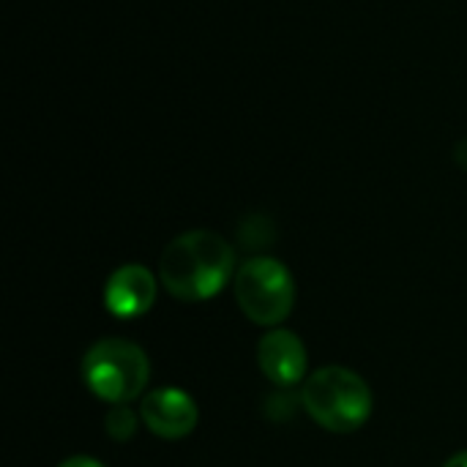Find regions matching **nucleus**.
I'll list each match as a JSON object with an SVG mask.
<instances>
[{"label": "nucleus", "mask_w": 467, "mask_h": 467, "mask_svg": "<svg viewBox=\"0 0 467 467\" xmlns=\"http://www.w3.org/2000/svg\"><path fill=\"white\" fill-rule=\"evenodd\" d=\"M167 293L181 301H208L227 287L235 274L233 246L211 233L192 230L178 235L161 254L159 263Z\"/></svg>", "instance_id": "f257e3e1"}, {"label": "nucleus", "mask_w": 467, "mask_h": 467, "mask_svg": "<svg viewBox=\"0 0 467 467\" xmlns=\"http://www.w3.org/2000/svg\"><path fill=\"white\" fill-rule=\"evenodd\" d=\"M306 413L328 432H356L372 416V389L361 375L345 367H323L306 378L304 386Z\"/></svg>", "instance_id": "f03ea898"}, {"label": "nucleus", "mask_w": 467, "mask_h": 467, "mask_svg": "<svg viewBox=\"0 0 467 467\" xmlns=\"http://www.w3.org/2000/svg\"><path fill=\"white\" fill-rule=\"evenodd\" d=\"M82 380L101 402L126 405L145 391L150 364L140 345L126 339H101L82 358Z\"/></svg>", "instance_id": "7ed1b4c3"}, {"label": "nucleus", "mask_w": 467, "mask_h": 467, "mask_svg": "<svg viewBox=\"0 0 467 467\" xmlns=\"http://www.w3.org/2000/svg\"><path fill=\"white\" fill-rule=\"evenodd\" d=\"M235 301L257 326H279L296 304V282L285 263L252 257L235 271Z\"/></svg>", "instance_id": "20e7f679"}, {"label": "nucleus", "mask_w": 467, "mask_h": 467, "mask_svg": "<svg viewBox=\"0 0 467 467\" xmlns=\"http://www.w3.org/2000/svg\"><path fill=\"white\" fill-rule=\"evenodd\" d=\"M140 419L153 435H159L164 441H181L194 432V427L200 421V410L186 391L159 389L142 400Z\"/></svg>", "instance_id": "39448f33"}, {"label": "nucleus", "mask_w": 467, "mask_h": 467, "mask_svg": "<svg viewBox=\"0 0 467 467\" xmlns=\"http://www.w3.org/2000/svg\"><path fill=\"white\" fill-rule=\"evenodd\" d=\"M156 304V276L145 265H120L104 285V306L120 317H142Z\"/></svg>", "instance_id": "423d86ee"}, {"label": "nucleus", "mask_w": 467, "mask_h": 467, "mask_svg": "<svg viewBox=\"0 0 467 467\" xmlns=\"http://www.w3.org/2000/svg\"><path fill=\"white\" fill-rule=\"evenodd\" d=\"M257 361L263 375L274 383V386H296L304 380L306 375V348L304 342L285 328H274L271 334H265L257 345Z\"/></svg>", "instance_id": "0eeeda50"}, {"label": "nucleus", "mask_w": 467, "mask_h": 467, "mask_svg": "<svg viewBox=\"0 0 467 467\" xmlns=\"http://www.w3.org/2000/svg\"><path fill=\"white\" fill-rule=\"evenodd\" d=\"M107 432H109V438H115V441H129V438H134V432H137V416H134V410H129L126 405H112V410H109V416H107Z\"/></svg>", "instance_id": "6e6552de"}, {"label": "nucleus", "mask_w": 467, "mask_h": 467, "mask_svg": "<svg viewBox=\"0 0 467 467\" xmlns=\"http://www.w3.org/2000/svg\"><path fill=\"white\" fill-rule=\"evenodd\" d=\"M60 467H104L99 460H93V457H71V460H66Z\"/></svg>", "instance_id": "1a4fd4ad"}, {"label": "nucleus", "mask_w": 467, "mask_h": 467, "mask_svg": "<svg viewBox=\"0 0 467 467\" xmlns=\"http://www.w3.org/2000/svg\"><path fill=\"white\" fill-rule=\"evenodd\" d=\"M443 467H467V451H460V454H454L449 462Z\"/></svg>", "instance_id": "9d476101"}]
</instances>
